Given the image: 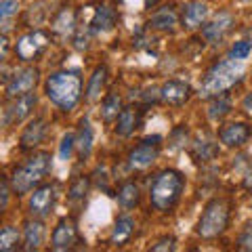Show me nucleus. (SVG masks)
Wrapping results in <instances>:
<instances>
[{
  "label": "nucleus",
  "instance_id": "obj_1",
  "mask_svg": "<svg viewBox=\"0 0 252 252\" xmlns=\"http://www.w3.org/2000/svg\"><path fill=\"white\" fill-rule=\"evenodd\" d=\"M44 93L55 107L61 112H72L82 97V76L76 69L53 72L44 82Z\"/></svg>",
  "mask_w": 252,
  "mask_h": 252
},
{
  "label": "nucleus",
  "instance_id": "obj_2",
  "mask_svg": "<svg viewBox=\"0 0 252 252\" xmlns=\"http://www.w3.org/2000/svg\"><path fill=\"white\" fill-rule=\"evenodd\" d=\"M244 78V65L238 59H220L212 67H208V72L204 74L202 84H200V97L212 99L219 94H225L229 89H233L238 82H242Z\"/></svg>",
  "mask_w": 252,
  "mask_h": 252
},
{
  "label": "nucleus",
  "instance_id": "obj_3",
  "mask_svg": "<svg viewBox=\"0 0 252 252\" xmlns=\"http://www.w3.org/2000/svg\"><path fill=\"white\" fill-rule=\"evenodd\" d=\"M185 189V177L183 172H179L175 168H166L162 172H158L149 187V200L152 206L160 212H170L179 204L181 195Z\"/></svg>",
  "mask_w": 252,
  "mask_h": 252
},
{
  "label": "nucleus",
  "instance_id": "obj_4",
  "mask_svg": "<svg viewBox=\"0 0 252 252\" xmlns=\"http://www.w3.org/2000/svg\"><path fill=\"white\" fill-rule=\"evenodd\" d=\"M51 168V154L38 152L23 164V166L15 168L11 177V187L17 195H26L34 189L40 181L46 177V172Z\"/></svg>",
  "mask_w": 252,
  "mask_h": 252
},
{
  "label": "nucleus",
  "instance_id": "obj_5",
  "mask_svg": "<svg viewBox=\"0 0 252 252\" xmlns=\"http://www.w3.org/2000/svg\"><path fill=\"white\" fill-rule=\"evenodd\" d=\"M227 227H229V204L223 198L210 200L204 206V212L198 220L195 231L204 240H215L220 233H225Z\"/></svg>",
  "mask_w": 252,
  "mask_h": 252
},
{
  "label": "nucleus",
  "instance_id": "obj_6",
  "mask_svg": "<svg viewBox=\"0 0 252 252\" xmlns=\"http://www.w3.org/2000/svg\"><path fill=\"white\" fill-rule=\"evenodd\" d=\"M49 46V36L44 32H28L23 34L17 42H15V55L23 63L36 61Z\"/></svg>",
  "mask_w": 252,
  "mask_h": 252
},
{
  "label": "nucleus",
  "instance_id": "obj_7",
  "mask_svg": "<svg viewBox=\"0 0 252 252\" xmlns=\"http://www.w3.org/2000/svg\"><path fill=\"white\" fill-rule=\"evenodd\" d=\"M160 143H162L160 135L145 137L128 154V166L135 168V170H145L147 166H152V164L158 160V154H160Z\"/></svg>",
  "mask_w": 252,
  "mask_h": 252
},
{
  "label": "nucleus",
  "instance_id": "obj_8",
  "mask_svg": "<svg viewBox=\"0 0 252 252\" xmlns=\"http://www.w3.org/2000/svg\"><path fill=\"white\" fill-rule=\"evenodd\" d=\"M36 103H38V94L32 91L15 97L13 103L4 109V126H15V124L23 122L32 114V109L36 107Z\"/></svg>",
  "mask_w": 252,
  "mask_h": 252
},
{
  "label": "nucleus",
  "instance_id": "obj_9",
  "mask_svg": "<svg viewBox=\"0 0 252 252\" xmlns=\"http://www.w3.org/2000/svg\"><path fill=\"white\" fill-rule=\"evenodd\" d=\"M57 202V185H42L34 189L30 198V212L32 217H38V219H44L53 212V206Z\"/></svg>",
  "mask_w": 252,
  "mask_h": 252
},
{
  "label": "nucleus",
  "instance_id": "obj_10",
  "mask_svg": "<svg viewBox=\"0 0 252 252\" xmlns=\"http://www.w3.org/2000/svg\"><path fill=\"white\" fill-rule=\"evenodd\" d=\"M38 84V69L36 67H23L17 69L6 82V97L15 99L19 94H26L30 91H34V86Z\"/></svg>",
  "mask_w": 252,
  "mask_h": 252
},
{
  "label": "nucleus",
  "instance_id": "obj_11",
  "mask_svg": "<svg viewBox=\"0 0 252 252\" xmlns=\"http://www.w3.org/2000/svg\"><path fill=\"white\" fill-rule=\"evenodd\" d=\"M78 242V229L72 220L67 219H61L55 231L51 235V248L57 250V252H63V250H72L74 244Z\"/></svg>",
  "mask_w": 252,
  "mask_h": 252
},
{
  "label": "nucleus",
  "instance_id": "obj_12",
  "mask_svg": "<svg viewBox=\"0 0 252 252\" xmlns=\"http://www.w3.org/2000/svg\"><path fill=\"white\" fill-rule=\"evenodd\" d=\"M189 97H191V86L183 80H168V82H164L160 89V101L166 105L179 107V105L187 103Z\"/></svg>",
  "mask_w": 252,
  "mask_h": 252
},
{
  "label": "nucleus",
  "instance_id": "obj_13",
  "mask_svg": "<svg viewBox=\"0 0 252 252\" xmlns=\"http://www.w3.org/2000/svg\"><path fill=\"white\" fill-rule=\"evenodd\" d=\"M250 135L252 130L246 122H231V124H225L219 130V141L225 147H242L248 143Z\"/></svg>",
  "mask_w": 252,
  "mask_h": 252
},
{
  "label": "nucleus",
  "instance_id": "obj_14",
  "mask_svg": "<svg viewBox=\"0 0 252 252\" xmlns=\"http://www.w3.org/2000/svg\"><path fill=\"white\" fill-rule=\"evenodd\" d=\"M233 23H235V19L231 13H219L210 23H206V26L202 28V36L206 38V42L217 44L223 40V36L233 28Z\"/></svg>",
  "mask_w": 252,
  "mask_h": 252
},
{
  "label": "nucleus",
  "instance_id": "obj_15",
  "mask_svg": "<svg viewBox=\"0 0 252 252\" xmlns=\"http://www.w3.org/2000/svg\"><path fill=\"white\" fill-rule=\"evenodd\" d=\"M210 15V6L208 2H202V0H195V2H189L183 9V28L185 30H198L202 26H206V19Z\"/></svg>",
  "mask_w": 252,
  "mask_h": 252
},
{
  "label": "nucleus",
  "instance_id": "obj_16",
  "mask_svg": "<svg viewBox=\"0 0 252 252\" xmlns=\"http://www.w3.org/2000/svg\"><path fill=\"white\" fill-rule=\"evenodd\" d=\"M116 19H118V15H116V11L112 9V6L101 4V6H97V9H94L89 28H91L93 34H105V32L114 30Z\"/></svg>",
  "mask_w": 252,
  "mask_h": 252
},
{
  "label": "nucleus",
  "instance_id": "obj_17",
  "mask_svg": "<svg viewBox=\"0 0 252 252\" xmlns=\"http://www.w3.org/2000/svg\"><path fill=\"white\" fill-rule=\"evenodd\" d=\"M44 132H46L44 118H36V120H32L26 126V130L21 132V141H19L21 149H34L36 145H40L42 139H44Z\"/></svg>",
  "mask_w": 252,
  "mask_h": 252
},
{
  "label": "nucleus",
  "instance_id": "obj_18",
  "mask_svg": "<svg viewBox=\"0 0 252 252\" xmlns=\"http://www.w3.org/2000/svg\"><path fill=\"white\" fill-rule=\"evenodd\" d=\"M132 233H135V220H132V217H128V215L118 217V220L114 223L112 235H109V244L120 248L132 238Z\"/></svg>",
  "mask_w": 252,
  "mask_h": 252
},
{
  "label": "nucleus",
  "instance_id": "obj_19",
  "mask_svg": "<svg viewBox=\"0 0 252 252\" xmlns=\"http://www.w3.org/2000/svg\"><path fill=\"white\" fill-rule=\"evenodd\" d=\"M139 126V109L137 107H122V112L116 118V132L120 137H128Z\"/></svg>",
  "mask_w": 252,
  "mask_h": 252
},
{
  "label": "nucleus",
  "instance_id": "obj_20",
  "mask_svg": "<svg viewBox=\"0 0 252 252\" xmlns=\"http://www.w3.org/2000/svg\"><path fill=\"white\" fill-rule=\"evenodd\" d=\"M44 242V225L42 220H28L26 223V231H23V248L26 250H38Z\"/></svg>",
  "mask_w": 252,
  "mask_h": 252
},
{
  "label": "nucleus",
  "instance_id": "obj_21",
  "mask_svg": "<svg viewBox=\"0 0 252 252\" xmlns=\"http://www.w3.org/2000/svg\"><path fill=\"white\" fill-rule=\"evenodd\" d=\"M177 13L172 6H162V9H158L152 19H149V28L154 30H160V32H172L177 26Z\"/></svg>",
  "mask_w": 252,
  "mask_h": 252
},
{
  "label": "nucleus",
  "instance_id": "obj_22",
  "mask_svg": "<svg viewBox=\"0 0 252 252\" xmlns=\"http://www.w3.org/2000/svg\"><path fill=\"white\" fill-rule=\"evenodd\" d=\"M139 200H141V189L137 183H132V181L124 183L120 189H118V204H120L124 210L135 208L139 204Z\"/></svg>",
  "mask_w": 252,
  "mask_h": 252
},
{
  "label": "nucleus",
  "instance_id": "obj_23",
  "mask_svg": "<svg viewBox=\"0 0 252 252\" xmlns=\"http://www.w3.org/2000/svg\"><path fill=\"white\" fill-rule=\"evenodd\" d=\"M105 80H107V67L105 65H99L93 72V76H91L89 89H86V99H89V101H97L101 97V91H103V86H105Z\"/></svg>",
  "mask_w": 252,
  "mask_h": 252
},
{
  "label": "nucleus",
  "instance_id": "obj_24",
  "mask_svg": "<svg viewBox=\"0 0 252 252\" xmlns=\"http://www.w3.org/2000/svg\"><path fill=\"white\" fill-rule=\"evenodd\" d=\"M53 30L57 32L59 36H67L76 32V13L72 9H63L53 21Z\"/></svg>",
  "mask_w": 252,
  "mask_h": 252
},
{
  "label": "nucleus",
  "instance_id": "obj_25",
  "mask_svg": "<svg viewBox=\"0 0 252 252\" xmlns=\"http://www.w3.org/2000/svg\"><path fill=\"white\" fill-rule=\"evenodd\" d=\"M231 99L225 97V94H219V97H212L210 105H208V118L210 120H223L225 116L231 114Z\"/></svg>",
  "mask_w": 252,
  "mask_h": 252
},
{
  "label": "nucleus",
  "instance_id": "obj_26",
  "mask_svg": "<svg viewBox=\"0 0 252 252\" xmlns=\"http://www.w3.org/2000/svg\"><path fill=\"white\" fill-rule=\"evenodd\" d=\"M21 246V233L17 227L13 225H4L0 231V250L2 252H13Z\"/></svg>",
  "mask_w": 252,
  "mask_h": 252
},
{
  "label": "nucleus",
  "instance_id": "obj_27",
  "mask_svg": "<svg viewBox=\"0 0 252 252\" xmlns=\"http://www.w3.org/2000/svg\"><path fill=\"white\" fill-rule=\"evenodd\" d=\"M76 147L80 156H91L93 152V126L89 122V118H84L80 124V135L76 139Z\"/></svg>",
  "mask_w": 252,
  "mask_h": 252
},
{
  "label": "nucleus",
  "instance_id": "obj_28",
  "mask_svg": "<svg viewBox=\"0 0 252 252\" xmlns=\"http://www.w3.org/2000/svg\"><path fill=\"white\" fill-rule=\"evenodd\" d=\"M122 112V101L120 97H118L116 93L112 94H107L105 101H103V105H101V116H103V120L105 122H112L114 118H118V114Z\"/></svg>",
  "mask_w": 252,
  "mask_h": 252
},
{
  "label": "nucleus",
  "instance_id": "obj_29",
  "mask_svg": "<svg viewBox=\"0 0 252 252\" xmlns=\"http://www.w3.org/2000/svg\"><path fill=\"white\" fill-rule=\"evenodd\" d=\"M89 187H91V179L89 177H78L74 179L72 187H69V200L72 202H82L86 198V193H89Z\"/></svg>",
  "mask_w": 252,
  "mask_h": 252
},
{
  "label": "nucleus",
  "instance_id": "obj_30",
  "mask_svg": "<svg viewBox=\"0 0 252 252\" xmlns=\"http://www.w3.org/2000/svg\"><path fill=\"white\" fill-rule=\"evenodd\" d=\"M219 154V147L215 145V143H210V141H200V143H195V147H193V156L198 158V160H204V162H208V160H212Z\"/></svg>",
  "mask_w": 252,
  "mask_h": 252
},
{
  "label": "nucleus",
  "instance_id": "obj_31",
  "mask_svg": "<svg viewBox=\"0 0 252 252\" xmlns=\"http://www.w3.org/2000/svg\"><path fill=\"white\" fill-rule=\"evenodd\" d=\"M250 53H252L250 40H238V42H233V46L229 49V57L238 59V61H244V59L250 57Z\"/></svg>",
  "mask_w": 252,
  "mask_h": 252
},
{
  "label": "nucleus",
  "instance_id": "obj_32",
  "mask_svg": "<svg viewBox=\"0 0 252 252\" xmlns=\"http://www.w3.org/2000/svg\"><path fill=\"white\" fill-rule=\"evenodd\" d=\"M74 147H76V135H74V132L63 135L61 145H59V158H61V160H69L72 154H74Z\"/></svg>",
  "mask_w": 252,
  "mask_h": 252
},
{
  "label": "nucleus",
  "instance_id": "obj_33",
  "mask_svg": "<svg viewBox=\"0 0 252 252\" xmlns=\"http://www.w3.org/2000/svg\"><path fill=\"white\" fill-rule=\"evenodd\" d=\"M17 11H19L17 0H0V17H2V21L11 19L13 15H17Z\"/></svg>",
  "mask_w": 252,
  "mask_h": 252
},
{
  "label": "nucleus",
  "instance_id": "obj_34",
  "mask_svg": "<svg viewBox=\"0 0 252 252\" xmlns=\"http://www.w3.org/2000/svg\"><path fill=\"white\" fill-rule=\"evenodd\" d=\"M11 183L9 179L2 175V181H0V212H4L6 206H9V191H11Z\"/></svg>",
  "mask_w": 252,
  "mask_h": 252
},
{
  "label": "nucleus",
  "instance_id": "obj_35",
  "mask_svg": "<svg viewBox=\"0 0 252 252\" xmlns=\"http://www.w3.org/2000/svg\"><path fill=\"white\" fill-rule=\"evenodd\" d=\"M175 248H177V240L172 238V235H166V238H162L160 242L152 246L154 252H172Z\"/></svg>",
  "mask_w": 252,
  "mask_h": 252
},
{
  "label": "nucleus",
  "instance_id": "obj_36",
  "mask_svg": "<svg viewBox=\"0 0 252 252\" xmlns=\"http://www.w3.org/2000/svg\"><path fill=\"white\" fill-rule=\"evenodd\" d=\"M238 248L242 250H252V223H248L244 227V231L240 233L238 238Z\"/></svg>",
  "mask_w": 252,
  "mask_h": 252
},
{
  "label": "nucleus",
  "instance_id": "obj_37",
  "mask_svg": "<svg viewBox=\"0 0 252 252\" xmlns=\"http://www.w3.org/2000/svg\"><path fill=\"white\" fill-rule=\"evenodd\" d=\"M91 28H86V32H80L76 38H74V44H76V49H89V42H91Z\"/></svg>",
  "mask_w": 252,
  "mask_h": 252
},
{
  "label": "nucleus",
  "instance_id": "obj_38",
  "mask_svg": "<svg viewBox=\"0 0 252 252\" xmlns=\"http://www.w3.org/2000/svg\"><path fill=\"white\" fill-rule=\"evenodd\" d=\"M242 107L246 109L248 114H252V93H248L246 97H244V101H242Z\"/></svg>",
  "mask_w": 252,
  "mask_h": 252
},
{
  "label": "nucleus",
  "instance_id": "obj_39",
  "mask_svg": "<svg viewBox=\"0 0 252 252\" xmlns=\"http://www.w3.org/2000/svg\"><path fill=\"white\" fill-rule=\"evenodd\" d=\"M244 185H246V187H252V175H248V179L244 181Z\"/></svg>",
  "mask_w": 252,
  "mask_h": 252
},
{
  "label": "nucleus",
  "instance_id": "obj_40",
  "mask_svg": "<svg viewBox=\"0 0 252 252\" xmlns=\"http://www.w3.org/2000/svg\"><path fill=\"white\" fill-rule=\"evenodd\" d=\"M248 34H250V36H252V30H250V32H248ZM250 44H252V40H250Z\"/></svg>",
  "mask_w": 252,
  "mask_h": 252
}]
</instances>
